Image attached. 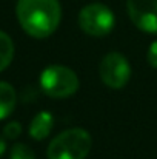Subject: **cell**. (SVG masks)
Returning <instances> with one entry per match:
<instances>
[{
  "mask_svg": "<svg viewBox=\"0 0 157 159\" xmlns=\"http://www.w3.org/2000/svg\"><path fill=\"white\" fill-rule=\"evenodd\" d=\"M15 16L28 36L46 39L60 25L62 6L59 0H19Z\"/></svg>",
  "mask_w": 157,
  "mask_h": 159,
  "instance_id": "6da1fadb",
  "label": "cell"
},
{
  "mask_svg": "<svg viewBox=\"0 0 157 159\" xmlns=\"http://www.w3.org/2000/svg\"><path fill=\"white\" fill-rule=\"evenodd\" d=\"M93 147L91 134L83 128H68L48 145V159H86Z\"/></svg>",
  "mask_w": 157,
  "mask_h": 159,
  "instance_id": "7a4b0ae2",
  "label": "cell"
},
{
  "mask_svg": "<svg viewBox=\"0 0 157 159\" xmlns=\"http://www.w3.org/2000/svg\"><path fill=\"white\" fill-rule=\"evenodd\" d=\"M79 76L65 65H50L40 74V88L52 99H66L77 93Z\"/></svg>",
  "mask_w": 157,
  "mask_h": 159,
  "instance_id": "3957f363",
  "label": "cell"
},
{
  "mask_svg": "<svg viewBox=\"0 0 157 159\" xmlns=\"http://www.w3.org/2000/svg\"><path fill=\"white\" fill-rule=\"evenodd\" d=\"M116 25L114 12L103 3H89L79 12L80 30L91 37L108 36Z\"/></svg>",
  "mask_w": 157,
  "mask_h": 159,
  "instance_id": "277c9868",
  "label": "cell"
},
{
  "mask_svg": "<svg viewBox=\"0 0 157 159\" xmlns=\"http://www.w3.org/2000/svg\"><path fill=\"white\" fill-rule=\"evenodd\" d=\"M99 74L106 87L112 90H120L131 79V65L123 54L108 53L100 60Z\"/></svg>",
  "mask_w": 157,
  "mask_h": 159,
  "instance_id": "5b68a950",
  "label": "cell"
},
{
  "mask_svg": "<svg viewBox=\"0 0 157 159\" xmlns=\"http://www.w3.org/2000/svg\"><path fill=\"white\" fill-rule=\"evenodd\" d=\"M126 11L134 26L157 36V0H126Z\"/></svg>",
  "mask_w": 157,
  "mask_h": 159,
  "instance_id": "8992f818",
  "label": "cell"
},
{
  "mask_svg": "<svg viewBox=\"0 0 157 159\" xmlns=\"http://www.w3.org/2000/svg\"><path fill=\"white\" fill-rule=\"evenodd\" d=\"M54 127V116L50 111L37 113L29 124V136L34 141H43L50 136Z\"/></svg>",
  "mask_w": 157,
  "mask_h": 159,
  "instance_id": "52a82bcc",
  "label": "cell"
},
{
  "mask_svg": "<svg viewBox=\"0 0 157 159\" xmlns=\"http://www.w3.org/2000/svg\"><path fill=\"white\" fill-rule=\"evenodd\" d=\"M17 104V94L11 84L0 80V120L9 117Z\"/></svg>",
  "mask_w": 157,
  "mask_h": 159,
  "instance_id": "ba28073f",
  "label": "cell"
},
{
  "mask_svg": "<svg viewBox=\"0 0 157 159\" xmlns=\"http://www.w3.org/2000/svg\"><path fill=\"white\" fill-rule=\"evenodd\" d=\"M14 59V42L12 39L0 30V73L5 71Z\"/></svg>",
  "mask_w": 157,
  "mask_h": 159,
  "instance_id": "9c48e42d",
  "label": "cell"
},
{
  "mask_svg": "<svg viewBox=\"0 0 157 159\" xmlns=\"http://www.w3.org/2000/svg\"><path fill=\"white\" fill-rule=\"evenodd\" d=\"M9 159H36V155L26 144H15L9 152Z\"/></svg>",
  "mask_w": 157,
  "mask_h": 159,
  "instance_id": "30bf717a",
  "label": "cell"
},
{
  "mask_svg": "<svg viewBox=\"0 0 157 159\" xmlns=\"http://www.w3.org/2000/svg\"><path fill=\"white\" fill-rule=\"evenodd\" d=\"M20 134H22V125L17 120L8 122L5 125V128H3V138H6V139H11L12 141V139H17Z\"/></svg>",
  "mask_w": 157,
  "mask_h": 159,
  "instance_id": "8fae6325",
  "label": "cell"
},
{
  "mask_svg": "<svg viewBox=\"0 0 157 159\" xmlns=\"http://www.w3.org/2000/svg\"><path fill=\"white\" fill-rule=\"evenodd\" d=\"M146 59H148V63H150L153 68L157 70V40H154V42L150 45L148 53H146Z\"/></svg>",
  "mask_w": 157,
  "mask_h": 159,
  "instance_id": "7c38bea8",
  "label": "cell"
},
{
  "mask_svg": "<svg viewBox=\"0 0 157 159\" xmlns=\"http://www.w3.org/2000/svg\"><path fill=\"white\" fill-rule=\"evenodd\" d=\"M6 152V142H5V138L0 136V156Z\"/></svg>",
  "mask_w": 157,
  "mask_h": 159,
  "instance_id": "4fadbf2b",
  "label": "cell"
}]
</instances>
